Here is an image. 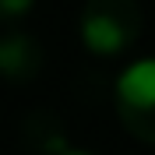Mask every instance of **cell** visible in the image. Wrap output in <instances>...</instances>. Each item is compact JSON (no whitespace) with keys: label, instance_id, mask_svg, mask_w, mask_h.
Masks as SVG:
<instances>
[{"label":"cell","instance_id":"cell-1","mask_svg":"<svg viewBox=\"0 0 155 155\" xmlns=\"http://www.w3.org/2000/svg\"><path fill=\"white\" fill-rule=\"evenodd\" d=\"M145 14L137 0H85L78 35L95 57H120L141 39Z\"/></svg>","mask_w":155,"mask_h":155},{"label":"cell","instance_id":"cell-2","mask_svg":"<svg viewBox=\"0 0 155 155\" xmlns=\"http://www.w3.org/2000/svg\"><path fill=\"white\" fill-rule=\"evenodd\" d=\"M116 116L130 137L155 145V57L134 60L116 78Z\"/></svg>","mask_w":155,"mask_h":155},{"label":"cell","instance_id":"cell-3","mask_svg":"<svg viewBox=\"0 0 155 155\" xmlns=\"http://www.w3.org/2000/svg\"><path fill=\"white\" fill-rule=\"evenodd\" d=\"M42 46L28 32H4L0 35V78L11 85H28L42 74Z\"/></svg>","mask_w":155,"mask_h":155},{"label":"cell","instance_id":"cell-4","mask_svg":"<svg viewBox=\"0 0 155 155\" xmlns=\"http://www.w3.org/2000/svg\"><path fill=\"white\" fill-rule=\"evenodd\" d=\"M35 7V0H0V21H18Z\"/></svg>","mask_w":155,"mask_h":155},{"label":"cell","instance_id":"cell-5","mask_svg":"<svg viewBox=\"0 0 155 155\" xmlns=\"http://www.w3.org/2000/svg\"><path fill=\"white\" fill-rule=\"evenodd\" d=\"M60 155H92V152H85V148H64Z\"/></svg>","mask_w":155,"mask_h":155}]
</instances>
